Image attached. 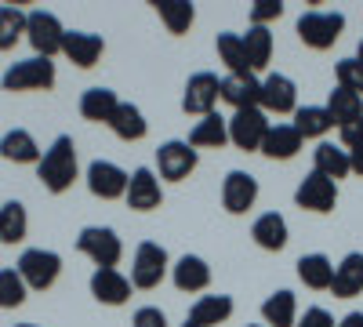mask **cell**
<instances>
[{
    "label": "cell",
    "mask_w": 363,
    "mask_h": 327,
    "mask_svg": "<svg viewBox=\"0 0 363 327\" xmlns=\"http://www.w3.org/2000/svg\"><path fill=\"white\" fill-rule=\"evenodd\" d=\"M91 294H95L102 306H124L131 299V280L120 270H95V277H91Z\"/></svg>",
    "instance_id": "ac0fdd59"
},
{
    "label": "cell",
    "mask_w": 363,
    "mask_h": 327,
    "mask_svg": "<svg viewBox=\"0 0 363 327\" xmlns=\"http://www.w3.org/2000/svg\"><path fill=\"white\" fill-rule=\"evenodd\" d=\"M258 200V178L247 171H229L222 182V207L229 215H247Z\"/></svg>",
    "instance_id": "4fadbf2b"
},
{
    "label": "cell",
    "mask_w": 363,
    "mask_h": 327,
    "mask_svg": "<svg viewBox=\"0 0 363 327\" xmlns=\"http://www.w3.org/2000/svg\"><path fill=\"white\" fill-rule=\"evenodd\" d=\"M26 229H29L26 207L18 200L0 204V240H4V244H22L26 240Z\"/></svg>",
    "instance_id": "e575fe53"
},
{
    "label": "cell",
    "mask_w": 363,
    "mask_h": 327,
    "mask_svg": "<svg viewBox=\"0 0 363 327\" xmlns=\"http://www.w3.org/2000/svg\"><path fill=\"white\" fill-rule=\"evenodd\" d=\"M335 77H338V87H349V92H356L363 99V62L352 55V58H342V62L335 66Z\"/></svg>",
    "instance_id": "f35d334b"
},
{
    "label": "cell",
    "mask_w": 363,
    "mask_h": 327,
    "mask_svg": "<svg viewBox=\"0 0 363 327\" xmlns=\"http://www.w3.org/2000/svg\"><path fill=\"white\" fill-rule=\"evenodd\" d=\"M338 135H342L345 150H356V145H363V116H359V121H352V124H345V128H338Z\"/></svg>",
    "instance_id": "7bdbcfd3"
},
{
    "label": "cell",
    "mask_w": 363,
    "mask_h": 327,
    "mask_svg": "<svg viewBox=\"0 0 363 327\" xmlns=\"http://www.w3.org/2000/svg\"><path fill=\"white\" fill-rule=\"evenodd\" d=\"M77 251L87 255L99 270H116L120 255H124V244H120L116 229H109V226H87L77 236Z\"/></svg>",
    "instance_id": "277c9868"
},
{
    "label": "cell",
    "mask_w": 363,
    "mask_h": 327,
    "mask_svg": "<svg viewBox=\"0 0 363 327\" xmlns=\"http://www.w3.org/2000/svg\"><path fill=\"white\" fill-rule=\"evenodd\" d=\"M106 51V40L99 33H84V29H66V40H62V55L69 58L73 66L80 70H91L102 58Z\"/></svg>",
    "instance_id": "2e32d148"
},
{
    "label": "cell",
    "mask_w": 363,
    "mask_h": 327,
    "mask_svg": "<svg viewBox=\"0 0 363 327\" xmlns=\"http://www.w3.org/2000/svg\"><path fill=\"white\" fill-rule=\"evenodd\" d=\"M124 200H128L131 211H157V207L164 204V189H160L157 171L153 167H135Z\"/></svg>",
    "instance_id": "5bb4252c"
},
{
    "label": "cell",
    "mask_w": 363,
    "mask_h": 327,
    "mask_svg": "<svg viewBox=\"0 0 363 327\" xmlns=\"http://www.w3.org/2000/svg\"><path fill=\"white\" fill-rule=\"evenodd\" d=\"M0 157L11 164H40V145L26 128H15L0 138Z\"/></svg>",
    "instance_id": "484cf974"
},
{
    "label": "cell",
    "mask_w": 363,
    "mask_h": 327,
    "mask_svg": "<svg viewBox=\"0 0 363 327\" xmlns=\"http://www.w3.org/2000/svg\"><path fill=\"white\" fill-rule=\"evenodd\" d=\"M164 277H167V251L153 240H142L135 248V262H131V287L153 291V287H160Z\"/></svg>",
    "instance_id": "52a82bcc"
},
{
    "label": "cell",
    "mask_w": 363,
    "mask_h": 327,
    "mask_svg": "<svg viewBox=\"0 0 363 327\" xmlns=\"http://www.w3.org/2000/svg\"><path fill=\"white\" fill-rule=\"evenodd\" d=\"M342 29H345V15L342 11H306L298 18V37L313 51L335 48V40L342 37Z\"/></svg>",
    "instance_id": "3957f363"
},
{
    "label": "cell",
    "mask_w": 363,
    "mask_h": 327,
    "mask_svg": "<svg viewBox=\"0 0 363 327\" xmlns=\"http://www.w3.org/2000/svg\"><path fill=\"white\" fill-rule=\"evenodd\" d=\"M196 150L189 142H182V138H171L164 142L160 150H157V171L160 178H167V182H182V178H189L196 171Z\"/></svg>",
    "instance_id": "8fae6325"
},
{
    "label": "cell",
    "mask_w": 363,
    "mask_h": 327,
    "mask_svg": "<svg viewBox=\"0 0 363 327\" xmlns=\"http://www.w3.org/2000/svg\"><path fill=\"white\" fill-rule=\"evenodd\" d=\"M356 58H359V62H363V40H359V48H356Z\"/></svg>",
    "instance_id": "bcb514c9"
},
{
    "label": "cell",
    "mask_w": 363,
    "mask_h": 327,
    "mask_svg": "<svg viewBox=\"0 0 363 327\" xmlns=\"http://www.w3.org/2000/svg\"><path fill=\"white\" fill-rule=\"evenodd\" d=\"M313 171H320L323 178H330V182L352 174L349 171V150H338L335 142H320L316 153H313Z\"/></svg>",
    "instance_id": "f546056e"
},
{
    "label": "cell",
    "mask_w": 363,
    "mask_h": 327,
    "mask_svg": "<svg viewBox=\"0 0 363 327\" xmlns=\"http://www.w3.org/2000/svg\"><path fill=\"white\" fill-rule=\"evenodd\" d=\"M262 316L269 327H294L298 323V299L294 291H272L262 302Z\"/></svg>",
    "instance_id": "f1b7e54d"
},
{
    "label": "cell",
    "mask_w": 363,
    "mask_h": 327,
    "mask_svg": "<svg viewBox=\"0 0 363 327\" xmlns=\"http://www.w3.org/2000/svg\"><path fill=\"white\" fill-rule=\"evenodd\" d=\"M182 327H193V323H182Z\"/></svg>",
    "instance_id": "c3c4849f"
},
{
    "label": "cell",
    "mask_w": 363,
    "mask_h": 327,
    "mask_svg": "<svg viewBox=\"0 0 363 327\" xmlns=\"http://www.w3.org/2000/svg\"><path fill=\"white\" fill-rule=\"evenodd\" d=\"M294 204L301 207V211H313V215L335 211V204H338V182L323 178L320 171H309L306 178H301V186L294 189Z\"/></svg>",
    "instance_id": "9c48e42d"
},
{
    "label": "cell",
    "mask_w": 363,
    "mask_h": 327,
    "mask_svg": "<svg viewBox=\"0 0 363 327\" xmlns=\"http://www.w3.org/2000/svg\"><path fill=\"white\" fill-rule=\"evenodd\" d=\"M0 87L4 92H48V87H55V62L40 55L11 62L8 73L0 77Z\"/></svg>",
    "instance_id": "7a4b0ae2"
},
{
    "label": "cell",
    "mask_w": 363,
    "mask_h": 327,
    "mask_svg": "<svg viewBox=\"0 0 363 327\" xmlns=\"http://www.w3.org/2000/svg\"><path fill=\"white\" fill-rule=\"evenodd\" d=\"M330 291H335V299H356V294H363V255L359 251L345 255L335 265V284H330Z\"/></svg>",
    "instance_id": "ffe728a7"
},
{
    "label": "cell",
    "mask_w": 363,
    "mask_h": 327,
    "mask_svg": "<svg viewBox=\"0 0 363 327\" xmlns=\"http://www.w3.org/2000/svg\"><path fill=\"white\" fill-rule=\"evenodd\" d=\"M128 182H131V174L124 167H116L113 160H91V167H87V189L99 200L128 196Z\"/></svg>",
    "instance_id": "7c38bea8"
},
{
    "label": "cell",
    "mask_w": 363,
    "mask_h": 327,
    "mask_svg": "<svg viewBox=\"0 0 363 327\" xmlns=\"http://www.w3.org/2000/svg\"><path fill=\"white\" fill-rule=\"evenodd\" d=\"M15 327H37V323H15Z\"/></svg>",
    "instance_id": "7dc6e473"
},
{
    "label": "cell",
    "mask_w": 363,
    "mask_h": 327,
    "mask_svg": "<svg viewBox=\"0 0 363 327\" xmlns=\"http://www.w3.org/2000/svg\"><path fill=\"white\" fill-rule=\"evenodd\" d=\"M327 113L338 128H345V124H352V121L363 116V99L356 92H349V87H335L330 99H327Z\"/></svg>",
    "instance_id": "d6a6232c"
},
{
    "label": "cell",
    "mask_w": 363,
    "mask_h": 327,
    "mask_svg": "<svg viewBox=\"0 0 363 327\" xmlns=\"http://www.w3.org/2000/svg\"><path fill=\"white\" fill-rule=\"evenodd\" d=\"M301 142H306V138L298 135L294 124H272L269 135H265V142H262V153L269 160H291V157H298Z\"/></svg>",
    "instance_id": "44dd1931"
},
{
    "label": "cell",
    "mask_w": 363,
    "mask_h": 327,
    "mask_svg": "<svg viewBox=\"0 0 363 327\" xmlns=\"http://www.w3.org/2000/svg\"><path fill=\"white\" fill-rule=\"evenodd\" d=\"M171 277H174V287H178V291L196 294V291H203V287L211 284V265H207L200 255H182V258L171 265Z\"/></svg>",
    "instance_id": "d6986e66"
},
{
    "label": "cell",
    "mask_w": 363,
    "mask_h": 327,
    "mask_svg": "<svg viewBox=\"0 0 363 327\" xmlns=\"http://www.w3.org/2000/svg\"><path fill=\"white\" fill-rule=\"evenodd\" d=\"M215 48H218V58L225 62L229 77H247L251 73L247 51H244V37H240V33H218Z\"/></svg>",
    "instance_id": "1f68e13d"
},
{
    "label": "cell",
    "mask_w": 363,
    "mask_h": 327,
    "mask_svg": "<svg viewBox=\"0 0 363 327\" xmlns=\"http://www.w3.org/2000/svg\"><path fill=\"white\" fill-rule=\"evenodd\" d=\"M244 51H247L251 73H258V70L269 66V58H272V33H269V26H247Z\"/></svg>",
    "instance_id": "836d02e7"
},
{
    "label": "cell",
    "mask_w": 363,
    "mask_h": 327,
    "mask_svg": "<svg viewBox=\"0 0 363 327\" xmlns=\"http://www.w3.org/2000/svg\"><path fill=\"white\" fill-rule=\"evenodd\" d=\"M298 280L313 287V291H330V284H335V262H330L327 255H301L298 258Z\"/></svg>",
    "instance_id": "d4e9b609"
},
{
    "label": "cell",
    "mask_w": 363,
    "mask_h": 327,
    "mask_svg": "<svg viewBox=\"0 0 363 327\" xmlns=\"http://www.w3.org/2000/svg\"><path fill=\"white\" fill-rule=\"evenodd\" d=\"M294 327H335V316H330L327 309H320V306H313V309H306L298 316Z\"/></svg>",
    "instance_id": "60d3db41"
},
{
    "label": "cell",
    "mask_w": 363,
    "mask_h": 327,
    "mask_svg": "<svg viewBox=\"0 0 363 327\" xmlns=\"http://www.w3.org/2000/svg\"><path fill=\"white\" fill-rule=\"evenodd\" d=\"M58 273H62V258H58L55 251H44V248H29L22 251L18 258V277L26 280L29 291H48Z\"/></svg>",
    "instance_id": "8992f818"
},
{
    "label": "cell",
    "mask_w": 363,
    "mask_h": 327,
    "mask_svg": "<svg viewBox=\"0 0 363 327\" xmlns=\"http://www.w3.org/2000/svg\"><path fill=\"white\" fill-rule=\"evenodd\" d=\"M26 40L33 44V51L40 58H55L58 51H62L66 29L51 11H29L26 15Z\"/></svg>",
    "instance_id": "ba28073f"
},
{
    "label": "cell",
    "mask_w": 363,
    "mask_h": 327,
    "mask_svg": "<svg viewBox=\"0 0 363 327\" xmlns=\"http://www.w3.org/2000/svg\"><path fill=\"white\" fill-rule=\"evenodd\" d=\"M269 116L265 109H236L229 116V142L244 153H262V142L269 135Z\"/></svg>",
    "instance_id": "5b68a950"
},
{
    "label": "cell",
    "mask_w": 363,
    "mask_h": 327,
    "mask_svg": "<svg viewBox=\"0 0 363 327\" xmlns=\"http://www.w3.org/2000/svg\"><path fill=\"white\" fill-rule=\"evenodd\" d=\"M131 323H135V327H167V316H164V309H157V306H142Z\"/></svg>",
    "instance_id": "b9f144b4"
},
{
    "label": "cell",
    "mask_w": 363,
    "mask_h": 327,
    "mask_svg": "<svg viewBox=\"0 0 363 327\" xmlns=\"http://www.w3.org/2000/svg\"><path fill=\"white\" fill-rule=\"evenodd\" d=\"M251 236L262 251H284L287 248V218L277 215V211H265V215L255 218Z\"/></svg>",
    "instance_id": "7402d4cb"
},
{
    "label": "cell",
    "mask_w": 363,
    "mask_h": 327,
    "mask_svg": "<svg viewBox=\"0 0 363 327\" xmlns=\"http://www.w3.org/2000/svg\"><path fill=\"white\" fill-rule=\"evenodd\" d=\"M109 131L116 138H124V142H138V138H145L149 124H145V116H142V109L135 102H120L116 113H113V121H109Z\"/></svg>",
    "instance_id": "83f0119b"
},
{
    "label": "cell",
    "mask_w": 363,
    "mask_h": 327,
    "mask_svg": "<svg viewBox=\"0 0 363 327\" xmlns=\"http://www.w3.org/2000/svg\"><path fill=\"white\" fill-rule=\"evenodd\" d=\"M218 99H222V80L215 77V73H193L189 80H186V95H182V109L186 113H193V116H211L215 113V106H218Z\"/></svg>",
    "instance_id": "30bf717a"
},
{
    "label": "cell",
    "mask_w": 363,
    "mask_h": 327,
    "mask_svg": "<svg viewBox=\"0 0 363 327\" xmlns=\"http://www.w3.org/2000/svg\"><path fill=\"white\" fill-rule=\"evenodd\" d=\"M225 142H229V121L218 116V113L196 121V128L189 131V145H193V150H222Z\"/></svg>",
    "instance_id": "4316f807"
},
{
    "label": "cell",
    "mask_w": 363,
    "mask_h": 327,
    "mask_svg": "<svg viewBox=\"0 0 363 327\" xmlns=\"http://www.w3.org/2000/svg\"><path fill=\"white\" fill-rule=\"evenodd\" d=\"M251 327H262V323H251Z\"/></svg>",
    "instance_id": "681fc988"
},
{
    "label": "cell",
    "mask_w": 363,
    "mask_h": 327,
    "mask_svg": "<svg viewBox=\"0 0 363 327\" xmlns=\"http://www.w3.org/2000/svg\"><path fill=\"white\" fill-rule=\"evenodd\" d=\"M262 109L265 113H298V87L284 73H269L262 80Z\"/></svg>",
    "instance_id": "9a60e30c"
},
{
    "label": "cell",
    "mask_w": 363,
    "mask_h": 327,
    "mask_svg": "<svg viewBox=\"0 0 363 327\" xmlns=\"http://www.w3.org/2000/svg\"><path fill=\"white\" fill-rule=\"evenodd\" d=\"M280 15H284L280 0H258V4L251 8V26H269V22H277Z\"/></svg>",
    "instance_id": "ab89813d"
},
{
    "label": "cell",
    "mask_w": 363,
    "mask_h": 327,
    "mask_svg": "<svg viewBox=\"0 0 363 327\" xmlns=\"http://www.w3.org/2000/svg\"><path fill=\"white\" fill-rule=\"evenodd\" d=\"M335 327H363V313H349V316H342Z\"/></svg>",
    "instance_id": "f6af8a7d"
},
{
    "label": "cell",
    "mask_w": 363,
    "mask_h": 327,
    "mask_svg": "<svg viewBox=\"0 0 363 327\" xmlns=\"http://www.w3.org/2000/svg\"><path fill=\"white\" fill-rule=\"evenodd\" d=\"M26 15H29V11H22V8H15V4H0V51H11V48L22 40V33H26Z\"/></svg>",
    "instance_id": "8d00e7d4"
},
{
    "label": "cell",
    "mask_w": 363,
    "mask_h": 327,
    "mask_svg": "<svg viewBox=\"0 0 363 327\" xmlns=\"http://www.w3.org/2000/svg\"><path fill=\"white\" fill-rule=\"evenodd\" d=\"M349 171L363 178V145H356V150H349Z\"/></svg>",
    "instance_id": "ee69618b"
},
{
    "label": "cell",
    "mask_w": 363,
    "mask_h": 327,
    "mask_svg": "<svg viewBox=\"0 0 363 327\" xmlns=\"http://www.w3.org/2000/svg\"><path fill=\"white\" fill-rule=\"evenodd\" d=\"M153 8H157L160 22L167 26V33H174V37L189 33V26H193V18H196V8L189 4V0H157Z\"/></svg>",
    "instance_id": "4dcf8cb0"
},
{
    "label": "cell",
    "mask_w": 363,
    "mask_h": 327,
    "mask_svg": "<svg viewBox=\"0 0 363 327\" xmlns=\"http://www.w3.org/2000/svg\"><path fill=\"white\" fill-rule=\"evenodd\" d=\"M294 128L301 138H323L330 128H335V121H330L327 106H301L294 113Z\"/></svg>",
    "instance_id": "d590c367"
},
{
    "label": "cell",
    "mask_w": 363,
    "mask_h": 327,
    "mask_svg": "<svg viewBox=\"0 0 363 327\" xmlns=\"http://www.w3.org/2000/svg\"><path fill=\"white\" fill-rule=\"evenodd\" d=\"M26 280L18 277V270H0V309H18L26 302Z\"/></svg>",
    "instance_id": "74e56055"
},
{
    "label": "cell",
    "mask_w": 363,
    "mask_h": 327,
    "mask_svg": "<svg viewBox=\"0 0 363 327\" xmlns=\"http://www.w3.org/2000/svg\"><path fill=\"white\" fill-rule=\"evenodd\" d=\"M222 102L236 109H262V80L255 73L247 77H225L222 80Z\"/></svg>",
    "instance_id": "e0dca14e"
},
{
    "label": "cell",
    "mask_w": 363,
    "mask_h": 327,
    "mask_svg": "<svg viewBox=\"0 0 363 327\" xmlns=\"http://www.w3.org/2000/svg\"><path fill=\"white\" fill-rule=\"evenodd\" d=\"M233 316V299L229 294H203L196 299V306L189 309V320L193 327H215V323H225Z\"/></svg>",
    "instance_id": "cb8c5ba5"
},
{
    "label": "cell",
    "mask_w": 363,
    "mask_h": 327,
    "mask_svg": "<svg viewBox=\"0 0 363 327\" xmlns=\"http://www.w3.org/2000/svg\"><path fill=\"white\" fill-rule=\"evenodd\" d=\"M77 174H80V167H77V145H73L69 135H58L44 150L40 164H37V178L44 182L48 193H66L77 182Z\"/></svg>",
    "instance_id": "6da1fadb"
},
{
    "label": "cell",
    "mask_w": 363,
    "mask_h": 327,
    "mask_svg": "<svg viewBox=\"0 0 363 327\" xmlns=\"http://www.w3.org/2000/svg\"><path fill=\"white\" fill-rule=\"evenodd\" d=\"M116 106H120V99H116V92H109V87H87V92L80 95V116L91 121V124H109Z\"/></svg>",
    "instance_id": "603a6c76"
}]
</instances>
